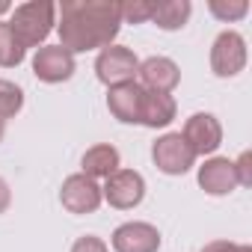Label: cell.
<instances>
[{"mask_svg":"<svg viewBox=\"0 0 252 252\" xmlns=\"http://www.w3.org/2000/svg\"><path fill=\"white\" fill-rule=\"evenodd\" d=\"M33 74L45 83H63L74 74V57L60 45H45L33 57Z\"/></svg>","mask_w":252,"mask_h":252,"instance_id":"obj_9","label":"cell"},{"mask_svg":"<svg viewBox=\"0 0 252 252\" xmlns=\"http://www.w3.org/2000/svg\"><path fill=\"white\" fill-rule=\"evenodd\" d=\"M80 166H83V175L92 178V181H95V178H110V175L119 169V149L110 146V143L92 146V149L83 155Z\"/></svg>","mask_w":252,"mask_h":252,"instance_id":"obj_15","label":"cell"},{"mask_svg":"<svg viewBox=\"0 0 252 252\" xmlns=\"http://www.w3.org/2000/svg\"><path fill=\"white\" fill-rule=\"evenodd\" d=\"M246 65V39L234 30H222L211 48V68L217 77H234Z\"/></svg>","mask_w":252,"mask_h":252,"instance_id":"obj_5","label":"cell"},{"mask_svg":"<svg viewBox=\"0 0 252 252\" xmlns=\"http://www.w3.org/2000/svg\"><path fill=\"white\" fill-rule=\"evenodd\" d=\"M60 202L65 211L71 214H95L98 205H101V187L86 178L83 172L80 175H68L63 181V190H60Z\"/></svg>","mask_w":252,"mask_h":252,"instance_id":"obj_7","label":"cell"},{"mask_svg":"<svg viewBox=\"0 0 252 252\" xmlns=\"http://www.w3.org/2000/svg\"><path fill=\"white\" fill-rule=\"evenodd\" d=\"M137 68H140V60L134 57L131 48H125V45H107V48L98 54V60H95V74H98V80L107 83V86L134 83Z\"/></svg>","mask_w":252,"mask_h":252,"instance_id":"obj_3","label":"cell"},{"mask_svg":"<svg viewBox=\"0 0 252 252\" xmlns=\"http://www.w3.org/2000/svg\"><path fill=\"white\" fill-rule=\"evenodd\" d=\"M57 24V3H51V0H30V3H21L12 9L6 27L9 33L27 48H36L48 39V33L54 30Z\"/></svg>","mask_w":252,"mask_h":252,"instance_id":"obj_2","label":"cell"},{"mask_svg":"<svg viewBox=\"0 0 252 252\" xmlns=\"http://www.w3.org/2000/svg\"><path fill=\"white\" fill-rule=\"evenodd\" d=\"M143 196H146V181L137 169H116L107 178V184L101 187V199H107V205L119 211L137 208Z\"/></svg>","mask_w":252,"mask_h":252,"instance_id":"obj_4","label":"cell"},{"mask_svg":"<svg viewBox=\"0 0 252 252\" xmlns=\"http://www.w3.org/2000/svg\"><path fill=\"white\" fill-rule=\"evenodd\" d=\"M187 146L193 149V155H214L222 143V128H220V122L211 116V113H193L184 125V134Z\"/></svg>","mask_w":252,"mask_h":252,"instance_id":"obj_8","label":"cell"},{"mask_svg":"<svg viewBox=\"0 0 252 252\" xmlns=\"http://www.w3.org/2000/svg\"><path fill=\"white\" fill-rule=\"evenodd\" d=\"M199 187L211 196H228L237 187L234 160L228 158H211L199 166Z\"/></svg>","mask_w":252,"mask_h":252,"instance_id":"obj_13","label":"cell"},{"mask_svg":"<svg viewBox=\"0 0 252 252\" xmlns=\"http://www.w3.org/2000/svg\"><path fill=\"white\" fill-rule=\"evenodd\" d=\"M24 45L9 33V27L6 24H0V65L3 68H15V65H21L24 63Z\"/></svg>","mask_w":252,"mask_h":252,"instance_id":"obj_17","label":"cell"},{"mask_svg":"<svg viewBox=\"0 0 252 252\" xmlns=\"http://www.w3.org/2000/svg\"><path fill=\"white\" fill-rule=\"evenodd\" d=\"M143 95L146 89L134 80V83H122V86H110L107 95V107L110 113L125 122V125H140V113H143Z\"/></svg>","mask_w":252,"mask_h":252,"instance_id":"obj_12","label":"cell"},{"mask_svg":"<svg viewBox=\"0 0 252 252\" xmlns=\"http://www.w3.org/2000/svg\"><path fill=\"white\" fill-rule=\"evenodd\" d=\"M202 252H252V249L243 243H231V240H211L202 246Z\"/></svg>","mask_w":252,"mask_h":252,"instance_id":"obj_23","label":"cell"},{"mask_svg":"<svg viewBox=\"0 0 252 252\" xmlns=\"http://www.w3.org/2000/svg\"><path fill=\"white\" fill-rule=\"evenodd\" d=\"M152 12H155V0H128V3H119V15L128 24L152 21Z\"/></svg>","mask_w":252,"mask_h":252,"instance_id":"obj_19","label":"cell"},{"mask_svg":"<svg viewBox=\"0 0 252 252\" xmlns=\"http://www.w3.org/2000/svg\"><path fill=\"white\" fill-rule=\"evenodd\" d=\"M3 131H6V122L0 119V140H3Z\"/></svg>","mask_w":252,"mask_h":252,"instance_id":"obj_26","label":"cell"},{"mask_svg":"<svg viewBox=\"0 0 252 252\" xmlns=\"http://www.w3.org/2000/svg\"><path fill=\"white\" fill-rule=\"evenodd\" d=\"M137 74L143 80L140 83L143 89L163 92V95H169L178 86V80H181V71H178V65L169 57H149V60H143L140 68H137Z\"/></svg>","mask_w":252,"mask_h":252,"instance_id":"obj_11","label":"cell"},{"mask_svg":"<svg viewBox=\"0 0 252 252\" xmlns=\"http://www.w3.org/2000/svg\"><path fill=\"white\" fill-rule=\"evenodd\" d=\"M3 12H12V6L9 3H0V15H3Z\"/></svg>","mask_w":252,"mask_h":252,"instance_id":"obj_25","label":"cell"},{"mask_svg":"<svg viewBox=\"0 0 252 252\" xmlns=\"http://www.w3.org/2000/svg\"><path fill=\"white\" fill-rule=\"evenodd\" d=\"M193 6L190 0H160L155 3V12H152V21L160 27V30H181L190 18Z\"/></svg>","mask_w":252,"mask_h":252,"instance_id":"obj_16","label":"cell"},{"mask_svg":"<svg viewBox=\"0 0 252 252\" xmlns=\"http://www.w3.org/2000/svg\"><path fill=\"white\" fill-rule=\"evenodd\" d=\"M113 249L116 252H158L160 231L152 222H125L113 231Z\"/></svg>","mask_w":252,"mask_h":252,"instance_id":"obj_10","label":"cell"},{"mask_svg":"<svg viewBox=\"0 0 252 252\" xmlns=\"http://www.w3.org/2000/svg\"><path fill=\"white\" fill-rule=\"evenodd\" d=\"M208 9H211L220 21H240V18L249 12V3H246V0H211Z\"/></svg>","mask_w":252,"mask_h":252,"instance_id":"obj_20","label":"cell"},{"mask_svg":"<svg viewBox=\"0 0 252 252\" xmlns=\"http://www.w3.org/2000/svg\"><path fill=\"white\" fill-rule=\"evenodd\" d=\"M60 12V48H65L71 57L95 48H107L119 30H122V15L119 3L113 0H65Z\"/></svg>","mask_w":252,"mask_h":252,"instance_id":"obj_1","label":"cell"},{"mask_svg":"<svg viewBox=\"0 0 252 252\" xmlns=\"http://www.w3.org/2000/svg\"><path fill=\"white\" fill-rule=\"evenodd\" d=\"M175 113H178V107H175V98H172V95L149 92V89H146L140 125H146V128H166V125L175 119Z\"/></svg>","mask_w":252,"mask_h":252,"instance_id":"obj_14","label":"cell"},{"mask_svg":"<svg viewBox=\"0 0 252 252\" xmlns=\"http://www.w3.org/2000/svg\"><path fill=\"white\" fill-rule=\"evenodd\" d=\"M24 107V92L21 86H15L12 80H0V119H12L15 113H21Z\"/></svg>","mask_w":252,"mask_h":252,"instance_id":"obj_18","label":"cell"},{"mask_svg":"<svg viewBox=\"0 0 252 252\" xmlns=\"http://www.w3.org/2000/svg\"><path fill=\"white\" fill-rule=\"evenodd\" d=\"M71 252H110V249H107V243H104L101 237L86 234V237H77V240H74Z\"/></svg>","mask_w":252,"mask_h":252,"instance_id":"obj_22","label":"cell"},{"mask_svg":"<svg viewBox=\"0 0 252 252\" xmlns=\"http://www.w3.org/2000/svg\"><path fill=\"white\" fill-rule=\"evenodd\" d=\"M9 205H12V193H9V184H6L3 178H0V214H3Z\"/></svg>","mask_w":252,"mask_h":252,"instance_id":"obj_24","label":"cell"},{"mask_svg":"<svg viewBox=\"0 0 252 252\" xmlns=\"http://www.w3.org/2000/svg\"><path fill=\"white\" fill-rule=\"evenodd\" d=\"M152 160L166 175H184L196 163V155H193V149L187 146V140L181 134H163L152 146Z\"/></svg>","mask_w":252,"mask_h":252,"instance_id":"obj_6","label":"cell"},{"mask_svg":"<svg viewBox=\"0 0 252 252\" xmlns=\"http://www.w3.org/2000/svg\"><path fill=\"white\" fill-rule=\"evenodd\" d=\"M234 175H237V184L240 187H249L252 184V155L243 152L237 160H234Z\"/></svg>","mask_w":252,"mask_h":252,"instance_id":"obj_21","label":"cell"}]
</instances>
